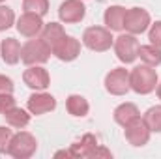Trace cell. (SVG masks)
<instances>
[{"mask_svg": "<svg viewBox=\"0 0 161 159\" xmlns=\"http://www.w3.org/2000/svg\"><path fill=\"white\" fill-rule=\"evenodd\" d=\"M144 123L148 125V129L152 133H161V105H156V107H150L146 112H144Z\"/></svg>", "mask_w": 161, "mask_h": 159, "instance_id": "cell-22", "label": "cell"}, {"mask_svg": "<svg viewBox=\"0 0 161 159\" xmlns=\"http://www.w3.org/2000/svg\"><path fill=\"white\" fill-rule=\"evenodd\" d=\"M158 97H159V99H161V82H159V84H158Z\"/></svg>", "mask_w": 161, "mask_h": 159, "instance_id": "cell-30", "label": "cell"}, {"mask_svg": "<svg viewBox=\"0 0 161 159\" xmlns=\"http://www.w3.org/2000/svg\"><path fill=\"white\" fill-rule=\"evenodd\" d=\"M86 15V8L82 0H64L58 8V17L66 25H75L80 23Z\"/></svg>", "mask_w": 161, "mask_h": 159, "instance_id": "cell-10", "label": "cell"}, {"mask_svg": "<svg viewBox=\"0 0 161 159\" xmlns=\"http://www.w3.org/2000/svg\"><path fill=\"white\" fill-rule=\"evenodd\" d=\"M6 122H8V125H11V127H17V129H23V127H26L28 123H30V112H28V109L25 111V109H21V107H11L9 111H6L4 114H2Z\"/></svg>", "mask_w": 161, "mask_h": 159, "instance_id": "cell-17", "label": "cell"}, {"mask_svg": "<svg viewBox=\"0 0 161 159\" xmlns=\"http://www.w3.org/2000/svg\"><path fill=\"white\" fill-rule=\"evenodd\" d=\"M23 82H25L28 88L36 90V92H43V90L49 88L51 77H49L47 69L41 68L40 64H38V66H28V68L25 69V73H23Z\"/></svg>", "mask_w": 161, "mask_h": 159, "instance_id": "cell-9", "label": "cell"}, {"mask_svg": "<svg viewBox=\"0 0 161 159\" xmlns=\"http://www.w3.org/2000/svg\"><path fill=\"white\" fill-rule=\"evenodd\" d=\"M2 94H13V80L6 75H0V96Z\"/></svg>", "mask_w": 161, "mask_h": 159, "instance_id": "cell-28", "label": "cell"}, {"mask_svg": "<svg viewBox=\"0 0 161 159\" xmlns=\"http://www.w3.org/2000/svg\"><path fill=\"white\" fill-rule=\"evenodd\" d=\"M97 146V140H96V137L94 135H84L82 139H80V142H75L73 146H71V157H90V154H92V150Z\"/></svg>", "mask_w": 161, "mask_h": 159, "instance_id": "cell-20", "label": "cell"}, {"mask_svg": "<svg viewBox=\"0 0 161 159\" xmlns=\"http://www.w3.org/2000/svg\"><path fill=\"white\" fill-rule=\"evenodd\" d=\"M2 2H6V0H0V4H2Z\"/></svg>", "mask_w": 161, "mask_h": 159, "instance_id": "cell-31", "label": "cell"}, {"mask_svg": "<svg viewBox=\"0 0 161 159\" xmlns=\"http://www.w3.org/2000/svg\"><path fill=\"white\" fill-rule=\"evenodd\" d=\"M13 23H15V13H13V9L0 4V32L11 28Z\"/></svg>", "mask_w": 161, "mask_h": 159, "instance_id": "cell-24", "label": "cell"}, {"mask_svg": "<svg viewBox=\"0 0 161 159\" xmlns=\"http://www.w3.org/2000/svg\"><path fill=\"white\" fill-rule=\"evenodd\" d=\"M114 52L118 56V60L124 64H133L139 58V47L141 43L133 34H120L118 38H114Z\"/></svg>", "mask_w": 161, "mask_h": 159, "instance_id": "cell-5", "label": "cell"}, {"mask_svg": "<svg viewBox=\"0 0 161 159\" xmlns=\"http://www.w3.org/2000/svg\"><path fill=\"white\" fill-rule=\"evenodd\" d=\"M129 86L135 94L146 96L158 88V73L152 66H135L129 71Z\"/></svg>", "mask_w": 161, "mask_h": 159, "instance_id": "cell-1", "label": "cell"}, {"mask_svg": "<svg viewBox=\"0 0 161 159\" xmlns=\"http://www.w3.org/2000/svg\"><path fill=\"white\" fill-rule=\"evenodd\" d=\"M105 90L113 96H125L129 86V71L125 68H114L105 75Z\"/></svg>", "mask_w": 161, "mask_h": 159, "instance_id": "cell-7", "label": "cell"}, {"mask_svg": "<svg viewBox=\"0 0 161 159\" xmlns=\"http://www.w3.org/2000/svg\"><path fill=\"white\" fill-rule=\"evenodd\" d=\"M148 40H150V43H152V45L161 47V21H156L154 25H150Z\"/></svg>", "mask_w": 161, "mask_h": 159, "instance_id": "cell-26", "label": "cell"}, {"mask_svg": "<svg viewBox=\"0 0 161 159\" xmlns=\"http://www.w3.org/2000/svg\"><path fill=\"white\" fill-rule=\"evenodd\" d=\"M66 109H68V112H69L71 116L82 118V116L88 114L90 105H88V101H86L82 96H79V94H71V96L66 99Z\"/></svg>", "mask_w": 161, "mask_h": 159, "instance_id": "cell-19", "label": "cell"}, {"mask_svg": "<svg viewBox=\"0 0 161 159\" xmlns=\"http://www.w3.org/2000/svg\"><path fill=\"white\" fill-rule=\"evenodd\" d=\"M13 139V131L6 125H0V154H8L9 152V144Z\"/></svg>", "mask_w": 161, "mask_h": 159, "instance_id": "cell-25", "label": "cell"}, {"mask_svg": "<svg viewBox=\"0 0 161 159\" xmlns=\"http://www.w3.org/2000/svg\"><path fill=\"white\" fill-rule=\"evenodd\" d=\"M64 36H66V30H64V26L60 23H47V25H43V30H41V34H40L41 40L51 47V51H53V47L62 40Z\"/></svg>", "mask_w": 161, "mask_h": 159, "instance_id": "cell-18", "label": "cell"}, {"mask_svg": "<svg viewBox=\"0 0 161 159\" xmlns=\"http://www.w3.org/2000/svg\"><path fill=\"white\" fill-rule=\"evenodd\" d=\"M0 56L6 64L15 66L21 60V43L15 38H6L0 43Z\"/></svg>", "mask_w": 161, "mask_h": 159, "instance_id": "cell-16", "label": "cell"}, {"mask_svg": "<svg viewBox=\"0 0 161 159\" xmlns=\"http://www.w3.org/2000/svg\"><path fill=\"white\" fill-rule=\"evenodd\" d=\"M17 32L25 38H38L43 30V21L40 15L36 13H28L25 11L19 19H17Z\"/></svg>", "mask_w": 161, "mask_h": 159, "instance_id": "cell-13", "label": "cell"}, {"mask_svg": "<svg viewBox=\"0 0 161 159\" xmlns=\"http://www.w3.org/2000/svg\"><path fill=\"white\" fill-rule=\"evenodd\" d=\"M125 8L124 6H109L105 9V15H103V21H105V26L111 30V32H122L124 30V21H125Z\"/></svg>", "mask_w": 161, "mask_h": 159, "instance_id": "cell-14", "label": "cell"}, {"mask_svg": "<svg viewBox=\"0 0 161 159\" xmlns=\"http://www.w3.org/2000/svg\"><path fill=\"white\" fill-rule=\"evenodd\" d=\"M11 107H15V97H13V94H2V96H0V114H4L6 111H9Z\"/></svg>", "mask_w": 161, "mask_h": 159, "instance_id": "cell-27", "label": "cell"}, {"mask_svg": "<svg viewBox=\"0 0 161 159\" xmlns=\"http://www.w3.org/2000/svg\"><path fill=\"white\" fill-rule=\"evenodd\" d=\"M152 25L150 13L144 8H129L125 11V21H124V30L127 34L139 36L142 32H146Z\"/></svg>", "mask_w": 161, "mask_h": 159, "instance_id": "cell-6", "label": "cell"}, {"mask_svg": "<svg viewBox=\"0 0 161 159\" xmlns=\"http://www.w3.org/2000/svg\"><path fill=\"white\" fill-rule=\"evenodd\" d=\"M23 9L43 17L49 13V0H23Z\"/></svg>", "mask_w": 161, "mask_h": 159, "instance_id": "cell-23", "label": "cell"}, {"mask_svg": "<svg viewBox=\"0 0 161 159\" xmlns=\"http://www.w3.org/2000/svg\"><path fill=\"white\" fill-rule=\"evenodd\" d=\"M51 52H53L58 60H62V62H73V60L80 54V43H79V40H75L73 36H64L62 40L53 47Z\"/></svg>", "mask_w": 161, "mask_h": 159, "instance_id": "cell-11", "label": "cell"}, {"mask_svg": "<svg viewBox=\"0 0 161 159\" xmlns=\"http://www.w3.org/2000/svg\"><path fill=\"white\" fill-rule=\"evenodd\" d=\"M82 43L96 52H105L113 47L114 38L107 26H88L82 34Z\"/></svg>", "mask_w": 161, "mask_h": 159, "instance_id": "cell-3", "label": "cell"}, {"mask_svg": "<svg viewBox=\"0 0 161 159\" xmlns=\"http://www.w3.org/2000/svg\"><path fill=\"white\" fill-rule=\"evenodd\" d=\"M36 150H38L36 137L28 131H19V133L13 135L8 154L15 159H28L36 154Z\"/></svg>", "mask_w": 161, "mask_h": 159, "instance_id": "cell-4", "label": "cell"}, {"mask_svg": "<svg viewBox=\"0 0 161 159\" xmlns=\"http://www.w3.org/2000/svg\"><path fill=\"white\" fill-rule=\"evenodd\" d=\"M139 58L146 64V66H159L161 64V47H156V45H141L139 47Z\"/></svg>", "mask_w": 161, "mask_h": 159, "instance_id": "cell-21", "label": "cell"}, {"mask_svg": "<svg viewBox=\"0 0 161 159\" xmlns=\"http://www.w3.org/2000/svg\"><path fill=\"white\" fill-rule=\"evenodd\" d=\"M113 116H114V122L118 125L125 127L131 122H135L137 118H141V111H139V107L135 103H122V105H118L114 109V114Z\"/></svg>", "mask_w": 161, "mask_h": 159, "instance_id": "cell-15", "label": "cell"}, {"mask_svg": "<svg viewBox=\"0 0 161 159\" xmlns=\"http://www.w3.org/2000/svg\"><path fill=\"white\" fill-rule=\"evenodd\" d=\"M26 109H28L30 114H36V116L47 114V112L56 109V99H54V96H51L47 92H36L28 97Z\"/></svg>", "mask_w": 161, "mask_h": 159, "instance_id": "cell-12", "label": "cell"}, {"mask_svg": "<svg viewBox=\"0 0 161 159\" xmlns=\"http://www.w3.org/2000/svg\"><path fill=\"white\" fill-rule=\"evenodd\" d=\"M51 47L41 40H28L23 47H21V62L26 64V66H38V64H45L51 56Z\"/></svg>", "mask_w": 161, "mask_h": 159, "instance_id": "cell-2", "label": "cell"}, {"mask_svg": "<svg viewBox=\"0 0 161 159\" xmlns=\"http://www.w3.org/2000/svg\"><path fill=\"white\" fill-rule=\"evenodd\" d=\"M90 157H113V154L109 152V150H105V148H101L99 144L92 150V154H90Z\"/></svg>", "mask_w": 161, "mask_h": 159, "instance_id": "cell-29", "label": "cell"}, {"mask_svg": "<svg viewBox=\"0 0 161 159\" xmlns=\"http://www.w3.org/2000/svg\"><path fill=\"white\" fill-rule=\"evenodd\" d=\"M150 129H148V125L144 123V120L142 118H137L135 122H131L129 125H125L124 127V135H125V140L131 144V146H144V144H148V140H150Z\"/></svg>", "mask_w": 161, "mask_h": 159, "instance_id": "cell-8", "label": "cell"}]
</instances>
